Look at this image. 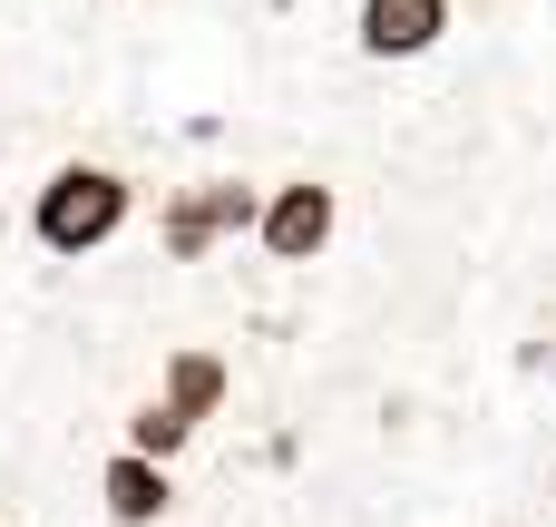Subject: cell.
<instances>
[{
  "instance_id": "cell-4",
  "label": "cell",
  "mask_w": 556,
  "mask_h": 527,
  "mask_svg": "<svg viewBox=\"0 0 556 527\" xmlns=\"http://www.w3.org/2000/svg\"><path fill=\"white\" fill-rule=\"evenodd\" d=\"M440 29H450V0H362V20H352V39L371 59H420V49H440Z\"/></svg>"
},
{
  "instance_id": "cell-6",
  "label": "cell",
  "mask_w": 556,
  "mask_h": 527,
  "mask_svg": "<svg viewBox=\"0 0 556 527\" xmlns=\"http://www.w3.org/2000/svg\"><path fill=\"white\" fill-rule=\"evenodd\" d=\"M225 391H235V372H225V352H205V342H186V352H166V381H156V401H176L186 421H215V411H225Z\"/></svg>"
},
{
  "instance_id": "cell-1",
  "label": "cell",
  "mask_w": 556,
  "mask_h": 527,
  "mask_svg": "<svg viewBox=\"0 0 556 527\" xmlns=\"http://www.w3.org/2000/svg\"><path fill=\"white\" fill-rule=\"evenodd\" d=\"M127 176L117 166H49V186H39V205H29V235L49 244V254H98V244H117V225H127Z\"/></svg>"
},
{
  "instance_id": "cell-3",
  "label": "cell",
  "mask_w": 556,
  "mask_h": 527,
  "mask_svg": "<svg viewBox=\"0 0 556 527\" xmlns=\"http://www.w3.org/2000/svg\"><path fill=\"white\" fill-rule=\"evenodd\" d=\"M332 225H342V196H332L323 176L264 186V254H274V264H313V254L332 244Z\"/></svg>"
},
{
  "instance_id": "cell-2",
  "label": "cell",
  "mask_w": 556,
  "mask_h": 527,
  "mask_svg": "<svg viewBox=\"0 0 556 527\" xmlns=\"http://www.w3.org/2000/svg\"><path fill=\"white\" fill-rule=\"evenodd\" d=\"M225 235H264V196H254L244 176L186 186V196L156 215V244H166V264H205V244H225Z\"/></svg>"
},
{
  "instance_id": "cell-7",
  "label": "cell",
  "mask_w": 556,
  "mask_h": 527,
  "mask_svg": "<svg viewBox=\"0 0 556 527\" xmlns=\"http://www.w3.org/2000/svg\"><path fill=\"white\" fill-rule=\"evenodd\" d=\"M186 440H195V421H186L176 401H137V411H127V450H137V460H156V469H166Z\"/></svg>"
},
{
  "instance_id": "cell-5",
  "label": "cell",
  "mask_w": 556,
  "mask_h": 527,
  "mask_svg": "<svg viewBox=\"0 0 556 527\" xmlns=\"http://www.w3.org/2000/svg\"><path fill=\"white\" fill-rule=\"evenodd\" d=\"M98 509H108L117 527H156L166 509H176V489H166V469H156V460L117 450V460L98 469Z\"/></svg>"
}]
</instances>
